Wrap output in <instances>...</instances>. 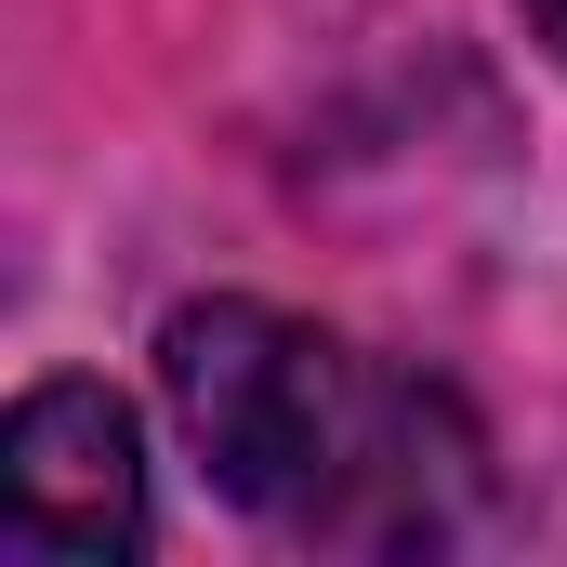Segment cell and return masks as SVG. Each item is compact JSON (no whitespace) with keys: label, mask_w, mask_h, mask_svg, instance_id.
I'll use <instances>...</instances> for the list:
<instances>
[{"label":"cell","mask_w":567,"mask_h":567,"mask_svg":"<svg viewBox=\"0 0 567 567\" xmlns=\"http://www.w3.org/2000/svg\"><path fill=\"white\" fill-rule=\"evenodd\" d=\"M172 423L238 515L343 555L449 542L475 502V423L423 370L290 317V303H185L158 330Z\"/></svg>","instance_id":"obj_1"},{"label":"cell","mask_w":567,"mask_h":567,"mask_svg":"<svg viewBox=\"0 0 567 567\" xmlns=\"http://www.w3.org/2000/svg\"><path fill=\"white\" fill-rule=\"evenodd\" d=\"M0 542L40 567L145 555V435L106 383H40L0 423Z\"/></svg>","instance_id":"obj_2"},{"label":"cell","mask_w":567,"mask_h":567,"mask_svg":"<svg viewBox=\"0 0 567 567\" xmlns=\"http://www.w3.org/2000/svg\"><path fill=\"white\" fill-rule=\"evenodd\" d=\"M528 27H542V40H555V66H567V0H528Z\"/></svg>","instance_id":"obj_3"}]
</instances>
